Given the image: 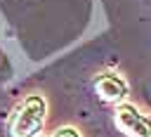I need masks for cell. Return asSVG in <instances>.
Segmentation results:
<instances>
[{
  "label": "cell",
  "instance_id": "cell-1",
  "mask_svg": "<svg viewBox=\"0 0 151 137\" xmlns=\"http://www.w3.org/2000/svg\"><path fill=\"white\" fill-rule=\"evenodd\" d=\"M45 111H47V106H45V99L40 94L26 97L12 118V125H9L12 137H35L45 123Z\"/></svg>",
  "mask_w": 151,
  "mask_h": 137
},
{
  "label": "cell",
  "instance_id": "cell-4",
  "mask_svg": "<svg viewBox=\"0 0 151 137\" xmlns=\"http://www.w3.org/2000/svg\"><path fill=\"white\" fill-rule=\"evenodd\" d=\"M52 137H80V135H78V130H73V128H59Z\"/></svg>",
  "mask_w": 151,
  "mask_h": 137
},
{
  "label": "cell",
  "instance_id": "cell-3",
  "mask_svg": "<svg viewBox=\"0 0 151 137\" xmlns=\"http://www.w3.org/2000/svg\"><path fill=\"white\" fill-rule=\"evenodd\" d=\"M94 90H97V94H99L104 102H109V104H123L125 97H127V83H125L120 76H116V73H104V76H99L97 83H94Z\"/></svg>",
  "mask_w": 151,
  "mask_h": 137
},
{
  "label": "cell",
  "instance_id": "cell-2",
  "mask_svg": "<svg viewBox=\"0 0 151 137\" xmlns=\"http://www.w3.org/2000/svg\"><path fill=\"white\" fill-rule=\"evenodd\" d=\"M113 120L118 125L120 132H125L127 137H151V118L144 116L137 106L132 104H118Z\"/></svg>",
  "mask_w": 151,
  "mask_h": 137
}]
</instances>
